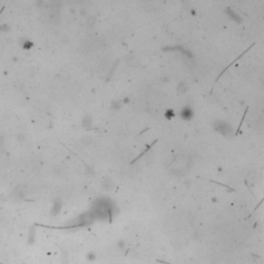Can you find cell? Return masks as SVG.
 <instances>
[{
  "label": "cell",
  "mask_w": 264,
  "mask_h": 264,
  "mask_svg": "<svg viewBox=\"0 0 264 264\" xmlns=\"http://www.w3.org/2000/svg\"><path fill=\"white\" fill-rule=\"evenodd\" d=\"M60 204H58V203H56V204L54 205V207H53V214H57V213H59V210H60Z\"/></svg>",
  "instance_id": "6da1fadb"
}]
</instances>
